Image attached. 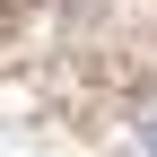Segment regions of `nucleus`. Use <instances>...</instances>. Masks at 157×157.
<instances>
[{"instance_id":"1","label":"nucleus","mask_w":157,"mask_h":157,"mask_svg":"<svg viewBox=\"0 0 157 157\" xmlns=\"http://www.w3.org/2000/svg\"><path fill=\"white\" fill-rule=\"evenodd\" d=\"M140 148H148V157H157V122H140Z\"/></svg>"}]
</instances>
